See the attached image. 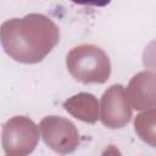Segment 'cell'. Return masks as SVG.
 Here are the masks:
<instances>
[{"label":"cell","instance_id":"obj_1","mask_svg":"<svg viewBox=\"0 0 156 156\" xmlns=\"http://www.w3.org/2000/svg\"><path fill=\"white\" fill-rule=\"evenodd\" d=\"M57 27L45 16L32 13L1 26V44L13 60L23 63L41 61L58 43Z\"/></svg>","mask_w":156,"mask_h":156},{"label":"cell","instance_id":"obj_2","mask_svg":"<svg viewBox=\"0 0 156 156\" xmlns=\"http://www.w3.org/2000/svg\"><path fill=\"white\" fill-rule=\"evenodd\" d=\"M67 68L76 80L84 84L105 83L111 72L108 56L91 44L74 48L67 55Z\"/></svg>","mask_w":156,"mask_h":156},{"label":"cell","instance_id":"obj_3","mask_svg":"<svg viewBox=\"0 0 156 156\" xmlns=\"http://www.w3.org/2000/svg\"><path fill=\"white\" fill-rule=\"evenodd\" d=\"M20 127V117H15L10 121H7L4 126L2 130V144H4V150L6 154H16L17 156H24L29 152H32L37 145L35 140L26 139L20 136L18 129L21 134H37V128L35 124L27 119L21 117V128Z\"/></svg>","mask_w":156,"mask_h":156},{"label":"cell","instance_id":"obj_4","mask_svg":"<svg viewBox=\"0 0 156 156\" xmlns=\"http://www.w3.org/2000/svg\"><path fill=\"white\" fill-rule=\"evenodd\" d=\"M134 124L139 136L145 143L156 147V110L138 115Z\"/></svg>","mask_w":156,"mask_h":156},{"label":"cell","instance_id":"obj_5","mask_svg":"<svg viewBox=\"0 0 156 156\" xmlns=\"http://www.w3.org/2000/svg\"><path fill=\"white\" fill-rule=\"evenodd\" d=\"M144 66L156 72V40L151 41L144 50L143 54Z\"/></svg>","mask_w":156,"mask_h":156}]
</instances>
